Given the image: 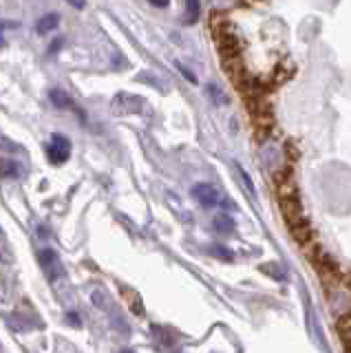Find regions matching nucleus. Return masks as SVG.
Returning <instances> with one entry per match:
<instances>
[{
    "instance_id": "f257e3e1",
    "label": "nucleus",
    "mask_w": 351,
    "mask_h": 353,
    "mask_svg": "<svg viewBox=\"0 0 351 353\" xmlns=\"http://www.w3.org/2000/svg\"><path fill=\"white\" fill-rule=\"evenodd\" d=\"M279 208H281V214L285 219V223L290 228V234L296 239V243H301L303 248L312 245V236H314V230L310 219H307L305 210L299 201V194H296V188H288L285 183H281L279 188Z\"/></svg>"
},
{
    "instance_id": "f03ea898",
    "label": "nucleus",
    "mask_w": 351,
    "mask_h": 353,
    "mask_svg": "<svg viewBox=\"0 0 351 353\" xmlns=\"http://www.w3.org/2000/svg\"><path fill=\"white\" fill-rule=\"evenodd\" d=\"M38 263H40V268L42 272H45V276L51 281V283H56V281H62L64 276V268H62V261L58 256V252L56 250H51V248H42L38 252Z\"/></svg>"
},
{
    "instance_id": "7ed1b4c3",
    "label": "nucleus",
    "mask_w": 351,
    "mask_h": 353,
    "mask_svg": "<svg viewBox=\"0 0 351 353\" xmlns=\"http://www.w3.org/2000/svg\"><path fill=\"white\" fill-rule=\"evenodd\" d=\"M47 157L53 165L67 163L71 157V141L64 135H53L51 141L47 143Z\"/></svg>"
},
{
    "instance_id": "20e7f679",
    "label": "nucleus",
    "mask_w": 351,
    "mask_h": 353,
    "mask_svg": "<svg viewBox=\"0 0 351 353\" xmlns=\"http://www.w3.org/2000/svg\"><path fill=\"white\" fill-rule=\"evenodd\" d=\"M192 196H194L201 205H205V208H210V205H214V203L219 201V192L214 190L212 185H208V183L194 185V188H192Z\"/></svg>"
},
{
    "instance_id": "39448f33",
    "label": "nucleus",
    "mask_w": 351,
    "mask_h": 353,
    "mask_svg": "<svg viewBox=\"0 0 351 353\" xmlns=\"http://www.w3.org/2000/svg\"><path fill=\"white\" fill-rule=\"evenodd\" d=\"M49 99L53 102V106H58V108H69V110H75L78 106H75L73 99L62 91V88H51L49 91Z\"/></svg>"
},
{
    "instance_id": "423d86ee",
    "label": "nucleus",
    "mask_w": 351,
    "mask_h": 353,
    "mask_svg": "<svg viewBox=\"0 0 351 353\" xmlns=\"http://www.w3.org/2000/svg\"><path fill=\"white\" fill-rule=\"evenodd\" d=\"M60 25V16L58 14H45L36 25V31L40 33V36H45V33H51L53 29H58Z\"/></svg>"
},
{
    "instance_id": "0eeeda50",
    "label": "nucleus",
    "mask_w": 351,
    "mask_h": 353,
    "mask_svg": "<svg viewBox=\"0 0 351 353\" xmlns=\"http://www.w3.org/2000/svg\"><path fill=\"white\" fill-rule=\"evenodd\" d=\"M23 174V165H20L16 159H0V176H9V179H14V176H20Z\"/></svg>"
},
{
    "instance_id": "6e6552de",
    "label": "nucleus",
    "mask_w": 351,
    "mask_h": 353,
    "mask_svg": "<svg viewBox=\"0 0 351 353\" xmlns=\"http://www.w3.org/2000/svg\"><path fill=\"white\" fill-rule=\"evenodd\" d=\"M338 334H340V342L345 347V353H351V320L347 318L338 320Z\"/></svg>"
},
{
    "instance_id": "1a4fd4ad",
    "label": "nucleus",
    "mask_w": 351,
    "mask_h": 353,
    "mask_svg": "<svg viewBox=\"0 0 351 353\" xmlns=\"http://www.w3.org/2000/svg\"><path fill=\"white\" fill-rule=\"evenodd\" d=\"M185 9H188V22H194L197 20V16H199V3H188L185 5Z\"/></svg>"
},
{
    "instance_id": "9d476101",
    "label": "nucleus",
    "mask_w": 351,
    "mask_h": 353,
    "mask_svg": "<svg viewBox=\"0 0 351 353\" xmlns=\"http://www.w3.org/2000/svg\"><path fill=\"white\" fill-rule=\"evenodd\" d=\"M210 254H214V256H219V259H232V252H228L225 248H210Z\"/></svg>"
},
{
    "instance_id": "9b49d317",
    "label": "nucleus",
    "mask_w": 351,
    "mask_h": 353,
    "mask_svg": "<svg viewBox=\"0 0 351 353\" xmlns=\"http://www.w3.org/2000/svg\"><path fill=\"white\" fill-rule=\"evenodd\" d=\"M67 323L71 325V327H82V320L78 318V314H67Z\"/></svg>"
},
{
    "instance_id": "f8f14e48",
    "label": "nucleus",
    "mask_w": 351,
    "mask_h": 353,
    "mask_svg": "<svg viewBox=\"0 0 351 353\" xmlns=\"http://www.w3.org/2000/svg\"><path fill=\"white\" fill-rule=\"evenodd\" d=\"M210 93H212V97H214V99H219V102H221V104L225 102V95H223V93H219L214 86H210Z\"/></svg>"
},
{
    "instance_id": "ddd939ff",
    "label": "nucleus",
    "mask_w": 351,
    "mask_h": 353,
    "mask_svg": "<svg viewBox=\"0 0 351 353\" xmlns=\"http://www.w3.org/2000/svg\"><path fill=\"white\" fill-rule=\"evenodd\" d=\"M60 44H62L60 40H58V42H53V44H51V47H49V53H56V51L60 49Z\"/></svg>"
},
{
    "instance_id": "4468645a",
    "label": "nucleus",
    "mask_w": 351,
    "mask_h": 353,
    "mask_svg": "<svg viewBox=\"0 0 351 353\" xmlns=\"http://www.w3.org/2000/svg\"><path fill=\"white\" fill-rule=\"evenodd\" d=\"M3 42H5V40H3V36H0V47H3Z\"/></svg>"
}]
</instances>
